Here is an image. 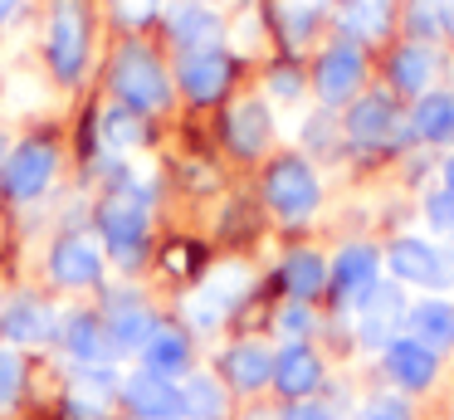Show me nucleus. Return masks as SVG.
Listing matches in <instances>:
<instances>
[{
	"label": "nucleus",
	"instance_id": "f257e3e1",
	"mask_svg": "<svg viewBox=\"0 0 454 420\" xmlns=\"http://www.w3.org/2000/svg\"><path fill=\"white\" fill-rule=\"evenodd\" d=\"M147 220H152V201H147L142 186H118V191L98 205V230L122 264L142 259V250H147Z\"/></svg>",
	"mask_w": 454,
	"mask_h": 420
},
{
	"label": "nucleus",
	"instance_id": "f03ea898",
	"mask_svg": "<svg viewBox=\"0 0 454 420\" xmlns=\"http://www.w3.org/2000/svg\"><path fill=\"white\" fill-rule=\"evenodd\" d=\"M113 93L132 107V113H161L171 103V78L157 64V54L142 44H128L113 59Z\"/></svg>",
	"mask_w": 454,
	"mask_h": 420
},
{
	"label": "nucleus",
	"instance_id": "7ed1b4c3",
	"mask_svg": "<svg viewBox=\"0 0 454 420\" xmlns=\"http://www.w3.org/2000/svg\"><path fill=\"white\" fill-rule=\"evenodd\" d=\"M89 64V10L83 0H54L50 5V68L59 83H74Z\"/></svg>",
	"mask_w": 454,
	"mask_h": 420
},
{
	"label": "nucleus",
	"instance_id": "20e7f679",
	"mask_svg": "<svg viewBox=\"0 0 454 420\" xmlns=\"http://www.w3.org/2000/svg\"><path fill=\"white\" fill-rule=\"evenodd\" d=\"M264 201L274 205V215H284V220H308V215L317 210V201H323V186H317L313 166L303 162V156H284V162L269 166L264 176Z\"/></svg>",
	"mask_w": 454,
	"mask_h": 420
},
{
	"label": "nucleus",
	"instance_id": "39448f33",
	"mask_svg": "<svg viewBox=\"0 0 454 420\" xmlns=\"http://www.w3.org/2000/svg\"><path fill=\"white\" fill-rule=\"evenodd\" d=\"M386 264H391V273L401 283H411V289H454V254L440 250V244L430 240H395L391 254H386Z\"/></svg>",
	"mask_w": 454,
	"mask_h": 420
},
{
	"label": "nucleus",
	"instance_id": "423d86ee",
	"mask_svg": "<svg viewBox=\"0 0 454 420\" xmlns=\"http://www.w3.org/2000/svg\"><path fill=\"white\" fill-rule=\"evenodd\" d=\"M54 166H59L54 142L30 137V142H20L5 156V166H0V191L11 195V201H35V195H44V186L54 181Z\"/></svg>",
	"mask_w": 454,
	"mask_h": 420
},
{
	"label": "nucleus",
	"instance_id": "0eeeda50",
	"mask_svg": "<svg viewBox=\"0 0 454 420\" xmlns=\"http://www.w3.org/2000/svg\"><path fill=\"white\" fill-rule=\"evenodd\" d=\"M245 289H249V273L239 269V264H225V269H215L196 293H191V303H186L191 322H196L200 332L220 328V322H225V313L235 308L239 298H245Z\"/></svg>",
	"mask_w": 454,
	"mask_h": 420
},
{
	"label": "nucleus",
	"instance_id": "6e6552de",
	"mask_svg": "<svg viewBox=\"0 0 454 420\" xmlns=\"http://www.w3.org/2000/svg\"><path fill=\"white\" fill-rule=\"evenodd\" d=\"M401 132H405L401 113H395V103L386 93L356 98L352 113H347V137H352V147H391Z\"/></svg>",
	"mask_w": 454,
	"mask_h": 420
},
{
	"label": "nucleus",
	"instance_id": "1a4fd4ad",
	"mask_svg": "<svg viewBox=\"0 0 454 420\" xmlns=\"http://www.w3.org/2000/svg\"><path fill=\"white\" fill-rule=\"evenodd\" d=\"M366 78V64H362V49L356 44H333L323 59H317V98H323L327 107L347 103V98H356V88H362Z\"/></svg>",
	"mask_w": 454,
	"mask_h": 420
},
{
	"label": "nucleus",
	"instance_id": "9d476101",
	"mask_svg": "<svg viewBox=\"0 0 454 420\" xmlns=\"http://www.w3.org/2000/svg\"><path fill=\"white\" fill-rule=\"evenodd\" d=\"M122 396H128V406L137 410L142 420H176L186 416V396H181L176 381L157 376V371H137V376L122 381Z\"/></svg>",
	"mask_w": 454,
	"mask_h": 420
},
{
	"label": "nucleus",
	"instance_id": "9b49d317",
	"mask_svg": "<svg viewBox=\"0 0 454 420\" xmlns=\"http://www.w3.org/2000/svg\"><path fill=\"white\" fill-rule=\"evenodd\" d=\"M386 371H391V381L401 391H425L434 381V371H440V357H434V347H425L420 337L401 332V337L386 342Z\"/></svg>",
	"mask_w": 454,
	"mask_h": 420
},
{
	"label": "nucleus",
	"instance_id": "f8f14e48",
	"mask_svg": "<svg viewBox=\"0 0 454 420\" xmlns=\"http://www.w3.org/2000/svg\"><path fill=\"white\" fill-rule=\"evenodd\" d=\"M176 83L191 103H215L230 88V59L220 49H196V54H181Z\"/></svg>",
	"mask_w": 454,
	"mask_h": 420
},
{
	"label": "nucleus",
	"instance_id": "ddd939ff",
	"mask_svg": "<svg viewBox=\"0 0 454 420\" xmlns=\"http://www.w3.org/2000/svg\"><path fill=\"white\" fill-rule=\"evenodd\" d=\"M50 273L64 283V289H89V283L103 279V254L93 240H83V234H64L59 244H54L50 254Z\"/></svg>",
	"mask_w": 454,
	"mask_h": 420
},
{
	"label": "nucleus",
	"instance_id": "4468645a",
	"mask_svg": "<svg viewBox=\"0 0 454 420\" xmlns=\"http://www.w3.org/2000/svg\"><path fill=\"white\" fill-rule=\"evenodd\" d=\"M167 29H171V39H176L186 54H196V49H215L220 35H225L220 15L210 5H200V0H181V5H171L167 10Z\"/></svg>",
	"mask_w": 454,
	"mask_h": 420
},
{
	"label": "nucleus",
	"instance_id": "2eb2a0df",
	"mask_svg": "<svg viewBox=\"0 0 454 420\" xmlns=\"http://www.w3.org/2000/svg\"><path fill=\"white\" fill-rule=\"evenodd\" d=\"M376 269H381V254H376L372 244H347V250L333 259L327 279H333L337 298H362V293L376 289Z\"/></svg>",
	"mask_w": 454,
	"mask_h": 420
},
{
	"label": "nucleus",
	"instance_id": "dca6fc26",
	"mask_svg": "<svg viewBox=\"0 0 454 420\" xmlns=\"http://www.w3.org/2000/svg\"><path fill=\"white\" fill-rule=\"evenodd\" d=\"M274 386L284 396H313L323 386V361H317V352L303 347V342H288L274 357Z\"/></svg>",
	"mask_w": 454,
	"mask_h": 420
},
{
	"label": "nucleus",
	"instance_id": "f3484780",
	"mask_svg": "<svg viewBox=\"0 0 454 420\" xmlns=\"http://www.w3.org/2000/svg\"><path fill=\"white\" fill-rule=\"evenodd\" d=\"M401 318H405V308L391 283H376L372 293H362V342L366 347H386Z\"/></svg>",
	"mask_w": 454,
	"mask_h": 420
},
{
	"label": "nucleus",
	"instance_id": "a211bd4d",
	"mask_svg": "<svg viewBox=\"0 0 454 420\" xmlns=\"http://www.w3.org/2000/svg\"><path fill=\"white\" fill-rule=\"evenodd\" d=\"M0 332H5L11 342H20V347H35V342L54 337V313H50V303H40V298H15L11 308L0 313Z\"/></svg>",
	"mask_w": 454,
	"mask_h": 420
},
{
	"label": "nucleus",
	"instance_id": "6ab92c4d",
	"mask_svg": "<svg viewBox=\"0 0 454 420\" xmlns=\"http://www.w3.org/2000/svg\"><path fill=\"white\" fill-rule=\"evenodd\" d=\"M434 68H440L434 49L420 44V39H411V44H401L391 59V88L395 93H425V88L434 83Z\"/></svg>",
	"mask_w": 454,
	"mask_h": 420
},
{
	"label": "nucleus",
	"instance_id": "aec40b11",
	"mask_svg": "<svg viewBox=\"0 0 454 420\" xmlns=\"http://www.w3.org/2000/svg\"><path fill=\"white\" fill-rule=\"evenodd\" d=\"M405 328H411V337H420L434 352L454 347V303H444V298L415 303V308H405Z\"/></svg>",
	"mask_w": 454,
	"mask_h": 420
},
{
	"label": "nucleus",
	"instance_id": "412c9836",
	"mask_svg": "<svg viewBox=\"0 0 454 420\" xmlns=\"http://www.w3.org/2000/svg\"><path fill=\"white\" fill-rule=\"evenodd\" d=\"M152 332H157V322H152V313L142 308L137 298L113 303V318H108V347H118V352H137V347H147Z\"/></svg>",
	"mask_w": 454,
	"mask_h": 420
},
{
	"label": "nucleus",
	"instance_id": "4be33fe9",
	"mask_svg": "<svg viewBox=\"0 0 454 420\" xmlns=\"http://www.w3.org/2000/svg\"><path fill=\"white\" fill-rule=\"evenodd\" d=\"M142 361H147V371H157V376L176 381L181 371L191 367V342H186V332L157 328V332L147 337V347H142Z\"/></svg>",
	"mask_w": 454,
	"mask_h": 420
},
{
	"label": "nucleus",
	"instance_id": "5701e85b",
	"mask_svg": "<svg viewBox=\"0 0 454 420\" xmlns=\"http://www.w3.org/2000/svg\"><path fill=\"white\" fill-rule=\"evenodd\" d=\"M411 127L420 142L450 147L454 142V93H420V103L411 113Z\"/></svg>",
	"mask_w": 454,
	"mask_h": 420
},
{
	"label": "nucleus",
	"instance_id": "b1692460",
	"mask_svg": "<svg viewBox=\"0 0 454 420\" xmlns=\"http://www.w3.org/2000/svg\"><path fill=\"white\" fill-rule=\"evenodd\" d=\"M225 376L239 391H259L264 381H274V352L259 347V342H239L225 352Z\"/></svg>",
	"mask_w": 454,
	"mask_h": 420
},
{
	"label": "nucleus",
	"instance_id": "393cba45",
	"mask_svg": "<svg viewBox=\"0 0 454 420\" xmlns=\"http://www.w3.org/2000/svg\"><path fill=\"white\" fill-rule=\"evenodd\" d=\"M225 137H230V147H235L239 156H259L269 147V113H264V103H239L235 113H230V123H225Z\"/></svg>",
	"mask_w": 454,
	"mask_h": 420
},
{
	"label": "nucleus",
	"instance_id": "a878e982",
	"mask_svg": "<svg viewBox=\"0 0 454 420\" xmlns=\"http://www.w3.org/2000/svg\"><path fill=\"white\" fill-rule=\"evenodd\" d=\"M64 347H69V357L79 361V367H93V361L108 352V332L98 328V318H89V313H74V318L64 322Z\"/></svg>",
	"mask_w": 454,
	"mask_h": 420
},
{
	"label": "nucleus",
	"instance_id": "bb28decb",
	"mask_svg": "<svg viewBox=\"0 0 454 420\" xmlns=\"http://www.w3.org/2000/svg\"><path fill=\"white\" fill-rule=\"evenodd\" d=\"M284 283H288V293H294V298H313V293L327 283L323 254H313V250L288 254V259H284Z\"/></svg>",
	"mask_w": 454,
	"mask_h": 420
},
{
	"label": "nucleus",
	"instance_id": "cd10ccee",
	"mask_svg": "<svg viewBox=\"0 0 454 420\" xmlns=\"http://www.w3.org/2000/svg\"><path fill=\"white\" fill-rule=\"evenodd\" d=\"M342 29L356 39H381L391 29V5L386 0H356V5H342Z\"/></svg>",
	"mask_w": 454,
	"mask_h": 420
},
{
	"label": "nucleus",
	"instance_id": "c85d7f7f",
	"mask_svg": "<svg viewBox=\"0 0 454 420\" xmlns=\"http://www.w3.org/2000/svg\"><path fill=\"white\" fill-rule=\"evenodd\" d=\"M181 396H186L191 420H220L225 416V386H220L215 376H191L186 386H181Z\"/></svg>",
	"mask_w": 454,
	"mask_h": 420
},
{
	"label": "nucleus",
	"instance_id": "c756f323",
	"mask_svg": "<svg viewBox=\"0 0 454 420\" xmlns=\"http://www.w3.org/2000/svg\"><path fill=\"white\" fill-rule=\"evenodd\" d=\"M103 137H108V147H137L142 142V123L128 113V107H108V113H103Z\"/></svg>",
	"mask_w": 454,
	"mask_h": 420
},
{
	"label": "nucleus",
	"instance_id": "7c9ffc66",
	"mask_svg": "<svg viewBox=\"0 0 454 420\" xmlns=\"http://www.w3.org/2000/svg\"><path fill=\"white\" fill-rule=\"evenodd\" d=\"M20 386H25V367L11 347H0V410H11L20 400Z\"/></svg>",
	"mask_w": 454,
	"mask_h": 420
},
{
	"label": "nucleus",
	"instance_id": "2f4dec72",
	"mask_svg": "<svg viewBox=\"0 0 454 420\" xmlns=\"http://www.w3.org/2000/svg\"><path fill=\"white\" fill-rule=\"evenodd\" d=\"M405 25L415 29V39H434L440 35V0H411V15H405Z\"/></svg>",
	"mask_w": 454,
	"mask_h": 420
},
{
	"label": "nucleus",
	"instance_id": "473e14b6",
	"mask_svg": "<svg viewBox=\"0 0 454 420\" xmlns=\"http://www.w3.org/2000/svg\"><path fill=\"white\" fill-rule=\"evenodd\" d=\"M356 420H411V400L405 396H372Z\"/></svg>",
	"mask_w": 454,
	"mask_h": 420
},
{
	"label": "nucleus",
	"instance_id": "72a5a7b5",
	"mask_svg": "<svg viewBox=\"0 0 454 420\" xmlns=\"http://www.w3.org/2000/svg\"><path fill=\"white\" fill-rule=\"evenodd\" d=\"M108 391H118V376H113L108 367H98V361H93V367H83V371H79V396L103 400Z\"/></svg>",
	"mask_w": 454,
	"mask_h": 420
},
{
	"label": "nucleus",
	"instance_id": "f704fd0d",
	"mask_svg": "<svg viewBox=\"0 0 454 420\" xmlns=\"http://www.w3.org/2000/svg\"><path fill=\"white\" fill-rule=\"evenodd\" d=\"M425 215H430V225L440 234H454V195H430V201H425Z\"/></svg>",
	"mask_w": 454,
	"mask_h": 420
},
{
	"label": "nucleus",
	"instance_id": "c9c22d12",
	"mask_svg": "<svg viewBox=\"0 0 454 420\" xmlns=\"http://www.w3.org/2000/svg\"><path fill=\"white\" fill-rule=\"evenodd\" d=\"M284 29H288V39H294V44H303L308 29H313V10L288 0V5H284Z\"/></svg>",
	"mask_w": 454,
	"mask_h": 420
},
{
	"label": "nucleus",
	"instance_id": "e433bc0d",
	"mask_svg": "<svg viewBox=\"0 0 454 420\" xmlns=\"http://www.w3.org/2000/svg\"><path fill=\"white\" fill-rule=\"evenodd\" d=\"M278 328H284L288 337H303V332L313 328V313H308L303 303H288V308L278 313Z\"/></svg>",
	"mask_w": 454,
	"mask_h": 420
},
{
	"label": "nucleus",
	"instance_id": "4c0bfd02",
	"mask_svg": "<svg viewBox=\"0 0 454 420\" xmlns=\"http://www.w3.org/2000/svg\"><path fill=\"white\" fill-rule=\"evenodd\" d=\"M269 93L274 98H298L303 93V78H298L294 68H274V74H269Z\"/></svg>",
	"mask_w": 454,
	"mask_h": 420
},
{
	"label": "nucleus",
	"instance_id": "58836bf2",
	"mask_svg": "<svg viewBox=\"0 0 454 420\" xmlns=\"http://www.w3.org/2000/svg\"><path fill=\"white\" fill-rule=\"evenodd\" d=\"M157 5L161 0H118L113 10H118V20H128V25H142V20L157 15Z\"/></svg>",
	"mask_w": 454,
	"mask_h": 420
},
{
	"label": "nucleus",
	"instance_id": "ea45409f",
	"mask_svg": "<svg viewBox=\"0 0 454 420\" xmlns=\"http://www.w3.org/2000/svg\"><path fill=\"white\" fill-rule=\"evenodd\" d=\"M284 420H337V416H333L327 406H317V400H298V406L288 410Z\"/></svg>",
	"mask_w": 454,
	"mask_h": 420
},
{
	"label": "nucleus",
	"instance_id": "a19ab883",
	"mask_svg": "<svg viewBox=\"0 0 454 420\" xmlns=\"http://www.w3.org/2000/svg\"><path fill=\"white\" fill-rule=\"evenodd\" d=\"M440 35L454 39V0H440Z\"/></svg>",
	"mask_w": 454,
	"mask_h": 420
},
{
	"label": "nucleus",
	"instance_id": "79ce46f5",
	"mask_svg": "<svg viewBox=\"0 0 454 420\" xmlns=\"http://www.w3.org/2000/svg\"><path fill=\"white\" fill-rule=\"evenodd\" d=\"M440 176H444V195H454V156L440 166Z\"/></svg>",
	"mask_w": 454,
	"mask_h": 420
},
{
	"label": "nucleus",
	"instance_id": "37998d69",
	"mask_svg": "<svg viewBox=\"0 0 454 420\" xmlns=\"http://www.w3.org/2000/svg\"><path fill=\"white\" fill-rule=\"evenodd\" d=\"M15 10H20V0H0V25H5V20L15 15Z\"/></svg>",
	"mask_w": 454,
	"mask_h": 420
},
{
	"label": "nucleus",
	"instance_id": "c03bdc74",
	"mask_svg": "<svg viewBox=\"0 0 454 420\" xmlns=\"http://www.w3.org/2000/svg\"><path fill=\"white\" fill-rule=\"evenodd\" d=\"M0 166H5V132H0Z\"/></svg>",
	"mask_w": 454,
	"mask_h": 420
},
{
	"label": "nucleus",
	"instance_id": "a18cd8bd",
	"mask_svg": "<svg viewBox=\"0 0 454 420\" xmlns=\"http://www.w3.org/2000/svg\"><path fill=\"white\" fill-rule=\"evenodd\" d=\"M249 420H274V416H249Z\"/></svg>",
	"mask_w": 454,
	"mask_h": 420
}]
</instances>
